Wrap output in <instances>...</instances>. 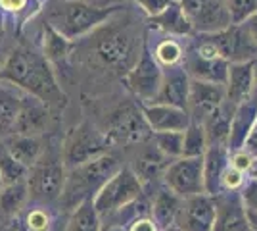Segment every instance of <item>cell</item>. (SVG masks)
<instances>
[{
  "mask_svg": "<svg viewBox=\"0 0 257 231\" xmlns=\"http://www.w3.org/2000/svg\"><path fill=\"white\" fill-rule=\"evenodd\" d=\"M65 176H67V168L62 160V150L60 154L44 150L39 162L29 168L27 174L29 200H33L35 204L58 202L64 191Z\"/></svg>",
  "mask_w": 257,
  "mask_h": 231,
  "instance_id": "5",
  "label": "cell"
},
{
  "mask_svg": "<svg viewBox=\"0 0 257 231\" xmlns=\"http://www.w3.org/2000/svg\"><path fill=\"white\" fill-rule=\"evenodd\" d=\"M255 120H257V100L249 99L236 106L234 112H232V120H230L228 141H226V148L228 150H238V148L244 146Z\"/></svg>",
  "mask_w": 257,
  "mask_h": 231,
  "instance_id": "22",
  "label": "cell"
},
{
  "mask_svg": "<svg viewBox=\"0 0 257 231\" xmlns=\"http://www.w3.org/2000/svg\"><path fill=\"white\" fill-rule=\"evenodd\" d=\"M181 206L182 197H179L177 193H173L171 189L163 185L156 191L148 208H150V216L154 218V221L160 225V229H165V227H169L177 221Z\"/></svg>",
  "mask_w": 257,
  "mask_h": 231,
  "instance_id": "26",
  "label": "cell"
},
{
  "mask_svg": "<svg viewBox=\"0 0 257 231\" xmlns=\"http://www.w3.org/2000/svg\"><path fill=\"white\" fill-rule=\"evenodd\" d=\"M230 160V150L223 144H209L204 154V187L205 193L217 197L221 193V176Z\"/></svg>",
  "mask_w": 257,
  "mask_h": 231,
  "instance_id": "23",
  "label": "cell"
},
{
  "mask_svg": "<svg viewBox=\"0 0 257 231\" xmlns=\"http://www.w3.org/2000/svg\"><path fill=\"white\" fill-rule=\"evenodd\" d=\"M2 35H4V16H2V10H0V41H2Z\"/></svg>",
  "mask_w": 257,
  "mask_h": 231,
  "instance_id": "48",
  "label": "cell"
},
{
  "mask_svg": "<svg viewBox=\"0 0 257 231\" xmlns=\"http://www.w3.org/2000/svg\"><path fill=\"white\" fill-rule=\"evenodd\" d=\"M142 114L146 118V123L150 125L152 133L163 131H184L190 125V114L184 108L169 106V104H142Z\"/></svg>",
  "mask_w": 257,
  "mask_h": 231,
  "instance_id": "18",
  "label": "cell"
},
{
  "mask_svg": "<svg viewBox=\"0 0 257 231\" xmlns=\"http://www.w3.org/2000/svg\"><path fill=\"white\" fill-rule=\"evenodd\" d=\"M137 152L133 154V162H131V172L139 177L142 185H150L154 181H158L163 177L167 166L171 164V160L160 152V148L154 144V141L142 143L135 146Z\"/></svg>",
  "mask_w": 257,
  "mask_h": 231,
  "instance_id": "16",
  "label": "cell"
},
{
  "mask_svg": "<svg viewBox=\"0 0 257 231\" xmlns=\"http://www.w3.org/2000/svg\"><path fill=\"white\" fill-rule=\"evenodd\" d=\"M4 148L27 170L39 162V158L44 152V144L41 137H33V135H20V133H12L8 137L0 139Z\"/></svg>",
  "mask_w": 257,
  "mask_h": 231,
  "instance_id": "24",
  "label": "cell"
},
{
  "mask_svg": "<svg viewBox=\"0 0 257 231\" xmlns=\"http://www.w3.org/2000/svg\"><path fill=\"white\" fill-rule=\"evenodd\" d=\"M152 56L156 58V62L160 64L163 69L167 67L181 66L182 60H184V52H186V46L177 39V37H161V41L154 44V48H150Z\"/></svg>",
  "mask_w": 257,
  "mask_h": 231,
  "instance_id": "29",
  "label": "cell"
},
{
  "mask_svg": "<svg viewBox=\"0 0 257 231\" xmlns=\"http://www.w3.org/2000/svg\"><path fill=\"white\" fill-rule=\"evenodd\" d=\"M179 4L192 25L194 33H217L232 25L225 0H179Z\"/></svg>",
  "mask_w": 257,
  "mask_h": 231,
  "instance_id": "12",
  "label": "cell"
},
{
  "mask_svg": "<svg viewBox=\"0 0 257 231\" xmlns=\"http://www.w3.org/2000/svg\"><path fill=\"white\" fill-rule=\"evenodd\" d=\"M154 144L160 148L161 154H165L169 160H177L182 156V141L184 131H163L152 135Z\"/></svg>",
  "mask_w": 257,
  "mask_h": 231,
  "instance_id": "35",
  "label": "cell"
},
{
  "mask_svg": "<svg viewBox=\"0 0 257 231\" xmlns=\"http://www.w3.org/2000/svg\"><path fill=\"white\" fill-rule=\"evenodd\" d=\"M225 100V85L192 79V83H190V97H188V108L186 110L190 114L192 121L202 123Z\"/></svg>",
  "mask_w": 257,
  "mask_h": 231,
  "instance_id": "15",
  "label": "cell"
},
{
  "mask_svg": "<svg viewBox=\"0 0 257 231\" xmlns=\"http://www.w3.org/2000/svg\"><path fill=\"white\" fill-rule=\"evenodd\" d=\"M242 25L246 27V31L249 33L251 41H253V43H255V46H257V12L253 14V16H249V18H247Z\"/></svg>",
  "mask_w": 257,
  "mask_h": 231,
  "instance_id": "45",
  "label": "cell"
},
{
  "mask_svg": "<svg viewBox=\"0 0 257 231\" xmlns=\"http://www.w3.org/2000/svg\"><path fill=\"white\" fill-rule=\"evenodd\" d=\"M236 106H232L230 102H223L213 114H209L202 125L205 129V137H207V146L209 144H223L226 146L228 141V129H230V120H232V112Z\"/></svg>",
  "mask_w": 257,
  "mask_h": 231,
  "instance_id": "28",
  "label": "cell"
},
{
  "mask_svg": "<svg viewBox=\"0 0 257 231\" xmlns=\"http://www.w3.org/2000/svg\"><path fill=\"white\" fill-rule=\"evenodd\" d=\"M150 25L154 29L161 31L163 35H169V37H177V39H184V37H192L194 29L186 14L182 12L179 0H175L169 8L161 12L160 16L150 18Z\"/></svg>",
  "mask_w": 257,
  "mask_h": 231,
  "instance_id": "25",
  "label": "cell"
},
{
  "mask_svg": "<svg viewBox=\"0 0 257 231\" xmlns=\"http://www.w3.org/2000/svg\"><path fill=\"white\" fill-rule=\"evenodd\" d=\"M242 148L247 150V152L257 160V120H255V123H253V127H251V131H249V135H247L246 143H244Z\"/></svg>",
  "mask_w": 257,
  "mask_h": 231,
  "instance_id": "44",
  "label": "cell"
},
{
  "mask_svg": "<svg viewBox=\"0 0 257 231\" xmlns=\"http://www.w3.org/2000/svg\"><path fill=\"white\" fill-rule=\"evenodd\" d=\"M238 195L242 198V204L247 212H255L257 214V177L247 176L242 189L238 191Z\"/></svg>",
  "mask_w": 257,
  "mask_h": 231,
  "instance_id": "39",
  "label": "cell"
},
{
  "mask_svg": "<svg viewBox=\"0 0 257 231\" xmlns=\"http://www.w3.org/2000/svg\"><path fill=\"white\" fill-rule=\"evenodd\" d=\"M246 177H247V174L232 168V166H230V160H228V166H226L223 176H221V193H238V191L242 189V185H244ZM221 193H219V195H221Z\"/></svg>",
  "mask_w": 257,
  "mask_h": 231,
  "instance_id": "38",
  "label": "cell"
},
{
  "mask_svg": "<svg viewBox=\"0 0 257 231\" xmlns=\"http://www.w3.org/2000/svg\"><path fill=\"white\" fill-rule=\"evenodd\" d=\"M85 2H88V0H85Z\"/></svg>",
  "mask_w": 257,
  "mask_h": 231,
  "instance_id": "53",
  "label": "cell"
},
{
  "mask_svg": "<svg viewBox=\"0 0 257 231\" xmlns=\"http://www.w3.org/2000/svg\"><path fill=\"white\" fill-rule=\"evenodd\" d=\"M102 133L106 135L107 143L119 144V146H137V144L148 143L154 135L142 114V104H135V102L119 104L107 116L106 127Z\"/></svg>",
  "mask_w": 257,
  "mask_h": 231,
  "instance_id": "6",
  "label": "cell"
},
{
  "mask_svg": "<svg viewBox=\"0 0 257 231\" xmlns=\"http://www.w3.org/2000/svg\"><path fill=\"white\" fill-rule=\"evenodd\" d=\"M207 37L211 39V43L217 46L219 54L223 56L228 64L247 62V60L257 58L255 43L251 41V37L242 23H232L223 31L209 33Z\"/></svg>",
  "mask_w": 257,
  "mask_h": 231,
  "instance_id": "13",
  "label": "cell"
},
{
  "mask_svg": "<svg viewBox=\"0 0 257 231\" xmlns=\"http://www.w3.org/2000/svg\"><path fill=\"white\" fill-rule=\"evenodd\" d=\"M123 79L127 89L139 99L140 104H152L156 100L163 81V67L152 56L148 41H144L137 64L131 67V71Z\"/></svg>",
  "mask_w": 257,
  "mask_h": 231,
  "instance_id": "10",
  "label": "cell"
},
{
  "mask_svg": "<svg viewBox=\"0 0 257 231\" xmlns=\"http://www.w3.org/2000/svg\"><path fill=\"white\" fill-rule=\"evenodd\" d=\"M217 204L215 197L207 193H200L194 197L182 198L181 212L177 216L175 225L182 231H213Z\"/></svg>",
  "mask_w": 257,
  "mask_h": 231,
  "instance_id": "14",
  "label": "cell"
},
{
  "mask_svg": "<svg viewBox=\"0 0 257 231\" xmlns=\"http://www.w3.org/2000/svg\"><path fill=\"white\" fill-rule=\"evenodd\" d=\"M23 227L25 231H50L52 227V216L46 208V204H35L23 216Z\"/></svg>",
  "mask_w": 257,
  "mask_h": 231,
  "instance_id": "36",
  "label": "cell"
},
{
  "mask_svg": "<svg viewBox=\"0 0 257 231\" xmlns=\"http://www.w3.org/2000/svg\"><path fill=\"white\" fill-rule=\"evenodd\" d=\"M232 23H244L257 12V0H225Z\"/></svg>",
  "mask_w": 257,
  "mask_h": 231,
  "instance_id": "37",
  "label": "cell"
},
{
  "mask_svg": "<svg viewBox=\"0 0 257 231\" xmlns=\"http://www.w3.org/2000/svg\"><path fill=\"white\" fill-rule=\"evenodd\" d=\"M253 75H255V89L253 91H257V58L253 60Z\"/></svg>",
  "mask_w": 257,
  "mask_h": 231,
  "instance_id": "50",
  "label": "cell"
},
{
  "mask_svg": "<svg viewBox=\"0 0 257 231\" xmlns=\"http://www.w3.org/2000/svg\"><path fill=\"white\" fill-rule=\"evenodd\" d=\"M247 223H249V231H257V214L255 212H247Z\"/></svg>",
  "mask_w": 257,
  "mask_h": 231,
  "instance_id": "47",
  "label": "cell"
},
{
  "mask_svg": "<svg viewBox=\"0 0 257 231\" xmlns=\"http://www.w3.org/2000/svg\"><path fill=\"white\" fill-rule=\"evenodd\" d=\"M100 227H102V218L98 216L94 202L86 200L71 212L65 231H100Z\"/></svg>",
  "mask_w": 257,
  "mask_h": 231,
  "instance_id": "32",
  "label": "cell"
},
{
  "mask_svg": "<svg viewBox=\"0 0 257 231\" xmlns=\"http://www.w3.org/2000/svg\"><path fill=\"white\" fill-rule=\"evenodd\" d=\"M146 35L140 37L135 23H113L111 18L100 25L86 44V50L94 64L113 75L125 77L137 64Z\"/></svg>",
  "mask_w": 257,
  "mask_h": 231,
  "instance_id": "2",
  "label": "cell"
},
{
  "mask_svg": "<svg viewBox=\"0 0 257 231\" xmlns=\"http://www.w3.org/2000/svg\"><path fill=\"white\" fill-rule=\"evenodd\" d=\"M190 83L192 79L181 66L163 69V81H161L160 93L154 102L158 104H169L177 108H188V97H190Z\"/></svg>",
  "mask_w": 257,
  "mask_h": 231,
  "instance_id": "17",
  "label": "cell"
},
{
  "mask_svg": "<svg viewBox=\"0 0 257 231\" xmlns=\"http://www.w3.org/2000/svg\"><path fill=\"white\" fill-rule=\"evenodd\" d=\"M217 216L213 231H249L247 212L238 193H221L215 197Z\"/></svg>",
  "mask_w": 257,
  "mask_h": 231,
  "instance_id": "20",
  "label": "cell"
},
{
  "mask_svg": "<svg viewBox=\"0 0 257 231\" xmlns=\"http://www.w3.org/2000/svg\"><path fill=\"white\" fill-rule=\"evenodd\" d=\"M100 231H127V225L125 223H119V221L111 220V218H106L102 220V227Z\"/></svg>",
  "mask_w": 257,
  "mask_h": 231,
  "instance_id": "46",
  "label": "cell"
},
{
  "mask_svg": "<svg viewBox=\"0 0 257 231\" xmlns=\"http://www.w3.org/2000/svg\"><path fill=\"white\" fill-rule=\"evenodd\" d=\"M29 6V0H0V10L2 14H22Z\"/></svg>",
  "mask_w": 257,
  "mask_h": 231,
  "instance_id": "43",
  "label": "cell"
},
{
  "mask_svg": "<svg viewBox=\"0 0 257 231\" xmlns=\"http://www.w3.org/2000/svg\"><path fill=\"white\" fill-rule=\"evenodd\" d=\"M0 81L43 100L50 110L65 106V95L56 79L52 64L33 48H14L0 64Z\"/></svg>",
  "mask_w": 257,
  "mask_h": 231,
  "instance_id": "1",
  "label": "cell"
},
{
  "mask_svg": "<svg viewBox=\"0 0 257 231\" xmlns=\"http://www.w3.org/2000/svg\"><path fill=\"white\" fill-rule=\"evenodd\" d=\"M228 66L230 64L219 54L211 39L207 35L200 33H196V41L186 46L184 60H182V67L186 69L190 79L209 81L219 85H225Z\"/></svg>",
  "mask_w": 257,
  "mask_h": 231,
  "instance_id": "7",
  "label": "cell"
},
{
  "mask_svg": "<svg viewBox=\"0 0 257 231\" xmlns=\"http://www.w3.org/2000/svg\"><path fill=\"white\" fill-rule=\"evenodd\" d=\"M23 91L10 83L0 81V139L8 137L16 129V121L22 108Z\"/></svg>",
  "mask_w": 257,
  "mask_h": 231,
  "instance_id": "27",
  "label": "cell"
},
{
  "mask_svg": "<svg viewBox=\"0 0 257 231\" xmlns=\"http://www.w3.org/2000/svg\"><path fill=\"white\" fill-rule=\"evenodd\" d=\"M249 176L257 177V160H255V164H253V168H251V172H249Z\"/></svg>",
  "mask_w": 257,
  "mask_h": 231,
  "instance_id": "51",
  "label": "cell"
},
{
  "mask_svg": "<svg viewBox=\"0 0 257 231\" xmlns=\"http://www.w3.org/2000/svg\"><path fill=\"white\" fill-rule=\"evenodd\" d=\"M27 200H29L27 179L12 183V185H4V187L0 189V214H4L8 218L16 216L25 206Z\"/></svg>",
  "mask_w": 257,
  "mask_h": 231,
  "instance_id": "31",
  "label": "cell"
},
{
  "mask_svg": "<svg viewBox=\"0 0 257 231\" xmlns=\"http://www.w3.org/2000/svg\"><path fill=\"white\" fill-rule=\"evenodd\" d=\"M255 89V75H253V60L236 62L228 66L225 81V97L226 102L238 106L242 102L251 99Z\"/></svg>",
  "mask_w": 257,
  "mask_h": 231,
  "instance_id": "21",
  "label": "cell"
},
{
  "mask_svg": "<svg viewBox=\"0 0 257 231\" xmlns=\"http://www.w3.org/2000/svg\"><path fill=\"white\" fill-rule=\"evenodd\" d=\"M0 174L4 179V185H12V183H18V181H25L29 170L23 164H20L14 156H12L4 144L0 141Z\"/></svg>",
  "mask_w": 257,
  "mask_h": 231,
  "instance_id": "34",
  "label": "cell"
},
{
  "mask_svg": "<svg viewBox=\"0 0 257 231\" xmlns=\"http://www.w3.org/2000/svg\"><path fill=\"white\" fill-rule=\"evenodd\" d=\"M4 187V179H2V174H0V189Z\"/></svg>",
  "mask_w": 257,
  "mask_h": 231,
  "instance_id": "52",
  "label": "cell"
},
{
  "mask_svg": "<svg viewBox=\"0 0 257 231\" xmlns=\"http://www.w3.org/2000/svg\"><path fill=\"white\" fill-rule=\"evenodd\" d=\"M161 231H182V229L179 227V225H175V223H173V225H169V227H165V229H161Z\"/></svg>",
  "mask_w": 257,
  "mask_h": 231,
  "instance_id": "49",
  "label": "cell"
},
{
  "mask_svg": "<svg viewBox=\"0 0 257 231\" xmlns=\"http://www.w3.org/2000/svg\"><path fill=\"white\" fill-rule=\"evenodd\" d=\"M253 164H255V158L247 152V150H244V148L230 150V166L232 168H236V170H240V172H244V174L249 176Z\"/></svg>",
  "mask_w": 257,
  "mask_h": 231,
  "instance_id": "41",
  "label": "cell"
},
{
  "mask_svg": "<svg viewBox=\"0 0 257 231\" xmlns=\"http://www.w3.org/2000/svg\"><path fill=\"white\" fill-rule=\"evenodd\" d=\"M121 168V162L113 154H102L98 158H92L85 164H79L71 170H67L65 185L58 204L67 212L83 204L86 200H92L96 193L104 187L109 177Z\"/></svg>",
  "mask_w": 257,
  "mask_h": 231,
  "instance_id": "4",
  "label": "cell"
},
{
  "mask_svg": "<svg viewBox=\"0 0 257 231\" xmlns=\"http://www.w3.org/2000/svg\"><path fill=\"white\" fill-rule=\"evenodd\" d=\"M43 39V56L50 64L62 62L65 56L69 54L71 46H73V41H69L58 29H54L50 23H44Z\"/></svg>",
  "mask_w": 257,
  "mask_h": 231,
  "instance_id": "30",
  "label": "cell"
},
{
  "mask_svg": "<svg viewBox=\"0 0 257 231\" xmlns=\"http://www.w3.org/2000/svg\"><path fill=\"white\" fill-rule=\"evenodd\" d=\"M161 179L165 187H169L173 193H177L182 198L205 193L204 156H194V158L181 156L177 160H171Z\"/></svg>",
  "mask_w": 257,
  "mask_h": 231,
  "instance_id": "11",
  "label": "cell"
},
{
  "mask_svg": "<svg viewBox=\"0 0 257 231\" xmlns=\"http://www.w3.org/2000/svg\"><path fill=\"white\" fill-rule=\"evenodd\" d=\"M142 191H144V185L139 181V177L131 172V168L121 166L104 183V187L98 191L92 202H94L98 216L104 220L121 208H127L133 202L140 200Z\"/></svg>",
  "mask_w": 257,
  "mask_h": 231,
  "instance_id": "8",
  "label": "cell"
},
{
  "mask_svg": "<svg viewBox=\"0 0 257 231\" xmlns=\"http://www.w3.org/2000/svg\"><path fill=\"white\" fill-rule=\"evenodd\" d=\"M133 2H135L148 18H156V16H160L165 8H169L175 0H133Z\"/></svg>",
  "mask_w": 257,
  "mask_h": 231,
  "instance_id": "42",
  "label": "cell"
},
{
  "mask_svg": "<svg viewBox=\"0 0 257 231\" xmlns=\"http://www.w3.org/2000/svg\"><path fill=\"white\" fill-rule=\"evenodd\" d=\"M127 231H161L160 225L154 221L150 216V208L137 214L133 220L127 223Z\"/></svg>",
  "mask_w": 257,
  "mask_h": 231,
  "instance_id": "40",
  "label": "cell"
},
{
  "mask_svg": "<svg viewBox=\"0 0 257 231\" xmlns=\"http://www.w3.org/2000/svg\"><path fill=\"white\" fill-rule=\"evenodd\" d=\"M121 4L98 6L85 0H62L50 6L46 23H50L69 41H75L96 31L100 25L121 12Z\"/></svg>",
  "mask_w": 257,
  "mask_h": 231,
  "instance_id": "3",
  "label": "cell"
},
{
  "mask_svg": "<svg viewBox=\"0 0 257 231\" xmlns=\"http://www.w3.org/2000/svg\"><path fill=\"white\" fill-rule=\"evenodd\" d=\"M109 143L106 135L96 129L90 121H81L73 129H69L62 143V160L67 170L79 164H85L92 158L107 152Z\"/></svg>",
  "mask_w": 257,
  "mask_h": 231,
  "instance_id": "9",
  "label": "cell"
},
{
  "mask_svg": "<svg viewBox=\"0 0 257 231\" xmlns=\"http://www.w3.org/2000/svg\"><path fill=\"white\" fill-rule=\"evenodd\" d=\"M50 108L44 104L43 100L35 99L31 95H23L20 116L16 121L14 133L20 135H33V137H43L46 129L50 127Z\"/></svg>",
  "mask_w": 257,
  "mask_h": 231,
  "instance_id": "19",
  "label": "cell"
},
{
  "mask_svg": "<svg viewBox=\"0 0 257 231\" xmlns=\"http://www.w3.org/2000/svg\"><path fill=\"white\" fill-rule=\"evenodd\" d=\"M207 150V137L202 123L190 121V125L184 129V141H182V156L194 158V156H204Z\"/></svg>",
  "mask_w": 257,
  "mask_h": 231,
  "instance_id": "33",
  "label": "cell"
}]
</instances>
